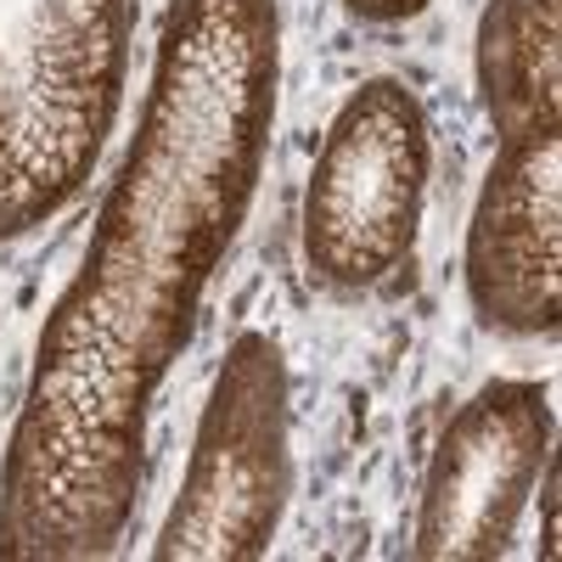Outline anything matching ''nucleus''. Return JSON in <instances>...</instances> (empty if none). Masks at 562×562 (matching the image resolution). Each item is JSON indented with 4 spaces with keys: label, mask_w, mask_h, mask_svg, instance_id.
Masks as SVG:
<instances>
[{
    "label": "nucleus",
    "mask_w": 562,
    "mask_h": 562,
    "mask_svg": "<svg viewBox=\"0 0 562 562\" xmlns=\"http://www.w3.org/2000/svg\"><path fill=\"white\" fill-rule=\"evenodd\" d=\"M281 108V0H169L135 135L79 270L45 310L0 450V562L113 557L153 405L259 198Z\"/></svg>",
    "instance_id": "1"
},
{
    "label": "nucleus",
    "mask_w": 562,
    "mask_h": 562,
    "mask_svg": "<svg viewBox=\"0 0 562 562\" xmlns=\"http://www.w3.org/2000/svg\"><path fill=\"white\" fill-rule=\"evenodd\" d=\"M135 0H0V243L63 220L124 113Z\"/></svg>",
    "instance_id": "2"
},
{
    "label": "nucleus",
    "mask_w": 562,
    "mask_h": 562,
    "mask_svg": "<svg viewBox=\"0 0 562 562\" xmlns=\"http://www.w3.org/2000/svg\"><path fill=\"white\" fill-rule=\"evenodd\" d=\"M434 180V124L416 85L371 74L338 102L310 164L299 254L310 288L344 304L400 299L416 276Z\"/></svg>",
    "instance_id": "3"
},
{
    "label": "nucleus",
    "mask_w": 562,
    "mask_h": 562,
    "mask_svg": "<svg viewBox=\"0 0 562 562\" xmlns=\"http://www.w3.org/2000/svg\"><path fill=\"white\" fill-rule=\"evenodd\" d=\"M299 490L293 456V371L270 333L231 338L180 490L158 524V562H254L281 535Z\"/></svg>",
    "instance_id": "4"
},
{
    "label": "nucleus",
    "mask_w": 562,
    "mask_h": 562,
    "mask_svg": "<svg viewBox=\"0 0 562 562\" xmlns=\"http://www.w3.org/2000/svg\"><path fill=\"white\" fill-rule=\"evenodd\" d=\"M557 411L540 378H490L467 394L422 473L411 557L495 562L512 551L518 518L551 467Z\"/></svg>",
    "instance_id": "5"
},
{
    "label": "nucleus",
    "mask_w": 562,
    "mask_h": 562,
    "mask_svg": "<svg viewBox=\"0 0 562 562\" xmlns=\"http://www.w3.org/2000/svg\"><path fill=\"white\" fill-rule=\"evenodd\" d=\"M467 310L495 338L562 326V130L501 135L461 243Z\"/></svg>",
    "instance_id": "6"
},
{
    "label": "nucleus",
    "mask_w": 562,
    "mask_h": 562,
    "mask_svg": "<svg viewBox=\"0 0 562 562\" xmlns=\"http://www.w3.org/2000/svg\"><path fill=\"white\" fill-rule=\"evenodd\" d=\"M473 68L495 140L562 130V0H490L473 34Z\"/></svg>",
    "instance_id": "7"
},
{
    "label": "nucleus",
    "mask_w": 562,
    "mask_h": 562,
    "mask_svg": "<svg viewBox=\"0 0 562 562\" xmlns=\"http://www.w3.org/2000/svg\"><path fill=\"white\" fill-rule=\"evenodd\" d=\"M349 7V18H360V23H378V29H389V23H411V18H422L434 7V0H344Z\"/></svg>",
    "instance_id": "8"
}]
</instances>
